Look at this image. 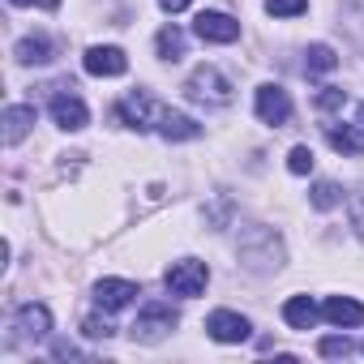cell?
Masks as SVG:
<instances>
[{"label": "cell", "instance_id": "8", "mask_svg": "<svg viewBox=\"0 0 364 364\" xmlns=\"http://www.w3.org/2000/svg\"><path fill=\"white\" fill-rule=\"evenodd\" d=\"M257 116L266 120V124H287L291 120V99H287V90L283 86H257Z\"/></svg>", "mask_w": 364, "mask_h": 364}, {"label": "cell", "instance_id": "10", "mask_svg": "<svg viewBox=\"0 0 364 364\" xmlns=\"http://www.w3.org/2000/svg\"><path fill=\"white\" fill-rule=\"evenodd\" d=\"M95 300H99V309L116 313V309L137 300V283H129V279H99L95 283Z\"/></svg>", "mask_w": 364, "mask_h": 364}, {"label": "cell", "instance_id": "25", "mask_svg": "<svg viewBox=\"0 0 364 364\" xmlns=\"http://www.w3.org/2000/svg\"><path fill=\"white\" fill-rule=\"evenodd\" d=\"M82 330H86L90 338H112V321H107V317H86Z\"/></svg>", "mask_w": 364, "mask_h": 364}, {"label": "cell", "instance_id": "17", "mask_svg": "<svg viewBox=\"0 0 364 364\" xmlns=\"http://www.w3.org/2000/svg\"><path fill=\"white\" fill-rule=\"evenodd\" d=\"M326 141L338 154H364V133L351 129V124H326Z\"/></svg>", "mask_w": 364, "mask_h": 364}, {"label": "cell", "instance_id": "22", "mask_svg": "<svg viewBox=\"0 0 364 364\" xmlns=\"http://www.w3.org/2000/svg\"><path fill=\"white\" fill-rule=\"evenodd\" d=\"M304 9H309V0H266L270 18H300Z\"/></svg>", "mask_w": 364, "mask_h": 364}, {"label": "cell", "instance_id": "18", "mask_svg": "<svg viewBox=\"0 0 364 364\" xmlns=\"http://www.w3.org/2000/svg\"><path fill=\"white\" fill-rule=\"evenodd\" d=\"M338 65V56H334V48H326V43H313L309 52H304V73H330Z\"/></svg>", "mask_w": 364, "mask_h": 364}, {"label": "cell", "instance_id": "24", "mask_svg": "<svg viewBox=\"0 0 364 364\" xmlns=\"http://www.w3.org/2000/svg\"><path fill=\"white\" fill-rule=\"evenodd\" d=\"M343 103H347V90H338V86H326V90L317 95V107H321V112H338Z\"/></svg>", "mask_w": 364, "mask_h": 364}, {"label": "cell", "instance_id": "9", "mask_svg": "<svg viewBox=\"0 0 364 364\" xmlns=\"http://www.w3.org/2000/svg\"><path fill=\"white\" fill-rule=\"evenodd\" d=\"M82 65H86V73H95V77H120V73H129V56H124L120 48H90Z\"/></svg>", "mask_w": 364, "mask_h": 364}, {"label": "cell", "instance_id": "27", "mask_svg": "<svg viewBox=\"0 0 364 364\" xmlns=\"http://www.w3.org/2000/svg\"><path fill=\"white\" fill-rule=\"evenodd\" d=\"M52 355H56V360H73V355H82V351H77L73 343H56V347H52Z\"/></svg>", "mask_w": 364, "mask_h": 364}, {"label": "cell", "instance_id": "26", "mask_svg": "<svg viewBox=\"0 0 364 364\" xmlns=\"http://www.w3.org/2000/svg\"><path fill=\"white\" fill-rule=\"evenodd\" d=\"M351 228L360 232V240H364V189L351 198Z\"/></svg>", "mask_w": 364, "mask_h": 364}, {"label": "cell", "instance_id": "29", "mask_svg": "<svg viewBox=\"0 0 364 364\" xmlns=\"http://www.w3.org/2000/svg\"><path fill=\"white\" fill-rule=\"evenodd\" d=\"M14 5H43V9H60V0H14Z\"/></svg>", "mask_w": 364, "mask_h": 364}, {"label": "cell", "instance_id": "14", "mask_svg": "<svg viewBox=\"0 0 364 364\" xmlns=\"http://www.w3.org/2000/svg\"><path fill=\"white\" fill-rule=\"evenodd\" d=\"M31 124H35V107H31V103L5 107V146H18V141L31 133Z\"/></svg>", "mask_w": 364, "mask_h": 364}, {"label": "cell", "instance_id": "1", "mask_svg": "<svg viewBox=\"0 0 364 364\" xmlns=\"http://www.w3.org/2000/svg\"><path fill=\"white\" fill-rule=\"evenodd\" d=\"M185 95H189L193 103H215V107H223V103H232V82H228L215 65H202V69L189 73Z\"/></svg>", "mask_w": 364, "mask_h": 364}, {"label": "cell", "instance_id": "16", "mask_svg": "<svg viewBox=\"0 0 364 364\" xmlns=\"http://www.w3.org/2000/svg\"><path fill=\"white\" fill-rule=\"evenodd\" d=\"M14 56H18V65H48V60L56 56V48H52L48 35H26V39L14 48Z\"/></svg>", "mask_w": 364, "mask_h": 364}, {"label": "cell", "instance_id": "23", "mask_svg": "<svg viewBox=\"0 0 364 364\" xmlns=\"http://www.w3.org/2000/svg\"><path fill=\"white\" fill-rule=\"evenodd\" d=\"M287 171H291V176H309V171H313V150H309V146H291Z\"/></svg>", "mask_w": 364, "mask_h": 364}, {"label": "cell", "instance_id": "5", "mask_svg": "<svg viewBox=\"0 0 364 364\" xmlns=\"http://www.w3.org/2000/svg\"><path fill=\"white\" fill-rule=\"evenodd\" d=\"M52 120H56L60 129H69V133L86 129L90 112H86V103L73 95V86H56V90H52Z\"/></svg>", "mask_w": 364, "mask_h": 364}, {"label": "cell", "instance_id": "3", "mask_svg": "<svg viewBox=\"0 0 364 364\" xmlns=\"http://www.w3.org/2000/svg\"><path fill=\"white\" fill-rule=\"evenodd\" d=\"M163 283H167V291H171V296H185V300H193V296H202V291H206V283H210V270H206L202 262L185 257V262H171V266H167Z\"/></svg>", "mask_w": 364, "mask_h": 364}, {"label": "cell", "instance_id": "19", "mask_svg": "<svg viewBox=\"0 0 364 364\" xmlns=\"http://www.w3.org/2000/svg\"><path fill=\"white\" fill-rule=\"evenodd\" d=\"M154 43H159V56L163 60H180V56H185V35H180L176 26H163Z\"/></svg>", "mask_w": 364, "mask_h": 364}, {"label": "cell", "instance_id": "30", "mask_svg": "<svg viewBox=\"0 0 364 364\" xmlns=\"http://www.w3.org/2000/svg\"><path fill=\"white\" fill-rule=\"evenodd\" d=\"M360 129H364V103H360Z\"/></svg>", "mask_w": 364, "mask_h": 364}, {"label": "cell", "instance_id": "15", "mask_svg": "<svg viewBox=\"0 0 364 364\" xmlns=\"http://www.w3.org/2000/svg\"><path fill=\"white\" fill-rule=\"evenodd\" d=\"M317 317H321V309H317L309 296H291V300L283 304V321H287L291 330H313Z\"/></svg>", "mask_w": 364, "mask_h": 364}, {"label": "cell", "instance_id": "21", "mask_svg": "<svg viewBox=\"0 0 364 364\" xmlns=\"http://www.w3.org/2000/svg\"><path fill=\"white\" fill-rule=\"evenodd\" d=\"M317 351H321L326 360H343V355H351V351H355V343H351L347 334H326V338L317 343Z\"/></svg>", "mask_w": 364, "mask_h": 364}, {"label": "cell", "instance_id": "6", "mask_svg": "<svg viewBox=\"0 0 364 364\" xmlns=\"http://www.w3.org/2000/svg\"><path fill=\"white\" fill-rule=\"evenodd\" d=\"M159 112H163V103H154L146 90L124 95V99H120V107H116V116H120L129 129H154V124H159Z\"/></svg>", "mask_w": 364, "mask_h": 364}, {"label": "cell", "instance_id": "11", "mask_svg": "<svg viewBox=\"0 0 364 364\" xmlns=\"http://www.w3.org/2000/svg\"><path fill=\"white\" fill-rule=\"evenodd\" d=\"M167 141H193L198 133H202V124L193 120V116H185V112H171V107H163L159 112V124H154Z\"/></svg>", "mask_w": 364, "mask_h": 364}, {"label": "cell", "instance_id": "12", "mask_svg": "<svg viewBox=\"0 0 364 364\" xmlns=\"http://www.w3.org/2000/svg\"><path fill=\"white\" fill-rule=\"evenodd\" d=\"M321 317L330 326H364V304H355L351 296H330L321 304Z\"/></svg>", "mask_w": 364, "mask_h": 364}, {"label": "cell", "instance_id": "20", "mask_svg": "<svg viewBox=\"0 0 364 364\" xmlns=\"http://www.w3.org/2000/svg\"><path fill=\"white\" fill-rule=\"evenodd\" d=\"M343 202V189L334 185V180H317V185H313V206L317 210H334Z\"/></svg>", "mask_w": 364, "mask_h": 364}, {"label": "cell", "instance_id": "13", "mask_svg": "<svg viewBox=\"0 0 364 364\" xmlns=\"http://www.w3.org/2000/svg\"><path fill=\"white\" fill-rule=\"evenodd\" d=\"M14 326H18L26 338H48V334H52V313H48L43 304H22L18 317H14Z\"/></svg>", "mask_w": 364, "mask_h": 364}, {"label": "cell", "instance_id": "7", "mask_svg": "<svg viewBox=\"0 0 364 364\" xmlns=\"http://www.w3.org/2000/svg\"><path fill=\"white\" fill-rule=\"evenodd\" d=\"M249 330H253L249 317H240V313H232V309H219V313L206 317V334H210L215 343H245Z\"/></svg>", "mask_w": 364, "mask_h": 364}, {"label": "cell", "instance_id": "2", "mask_svg": "<svg viewBox=\"0 0 364 364\" xmlns=\"http://www.w3.org/2000/svg\"><path fill=\"white\" fill-rule=\"evenodd\" d=\"M180 321V313L171 309V304H163V300H150L141 313H137V321L129 326V334H133V343H159L171 326Z\"/></svg>", "mask_w": 364, "mask_h": 364}, {"label": "cell", "instance_id": "4", "mask_svg": "<svg viewBox=\"0 0 364 364\" xmlns=\"http://www.w3.org/2000/svg\"><path fill=\"white\" fill-rule=\"evenodd\" d=\"M193 35L206 39V43H236L240 39V22L232 14H219V9H202L198 22H193Z\"/></svg>", "mask_w": 364, "mask_h": 364}, {"label": "cell", "instance_id": "28", "mask_svg": "<svg viewBox=\"0 0 364 364\" xmlns=\"http://www.w3.org/2000/svg\"><path fill=\"white\" fill-rule=\"evenodd\" d=\"M159 5H163L167 14H185V9H189V0H159Z\"/></svg>", "mask_w": 364, "mask_h": 364}]
</instances>
